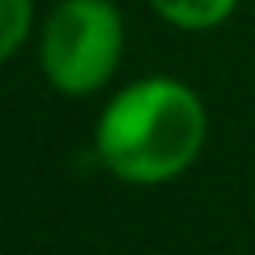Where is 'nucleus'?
<instances>
[{"label":"nucleus","mask_w":255,"mask_h":255,"mask_svg":"<svg viewBox=\"0 0 255 255\" xmlns=\"http://www.w3.org/2000/svg\"><path fill=\"white\" fill-rule=\"evenodd\" d=\"M32 32V0H0V64L20 52Z\"/></svg>","instance_id":"4"},{"label":"nucleus","mask_w":255,"mask_h":255,"mask_svg":"<svg viewBox=\"0 0 255 255\" xmlns=\"http://www.w3.org/2000/svg\"><path fill=\"white\" fill-rule=\"evenodd\" d=\"M124 56V16L112 0H60L40 36V64L56 92H100Z\"/></svg>","instance_id":"2"},{"label":"nucleus","mask_w":255,"mask_h":255,"mask_svg":"<svg viewBox=\"0 0 255 255\" xmlns=\"http://www.w3.org/2000/svg\"><path fill=\"white\" fill-rule=\"evenodd\" d=\"M207 139L203 100L171 80L147 76L108 100L96 124V155L124 183H167L183 175Z\"/></svg>","instance_id":"1"},{"label":"nucleus","mask_w":255,"mask_h":255,"mask_svg":"<svg viewBox=\"0 0 255 255\" xmlns=\"http://www.w3.org/2000/svg\"><path fill=\"white\" fill-rule=\"evenodd\" d=\"M147 4L183 32H207V28H219L239 0H147Z\"/></svg>","instance_id":"3"}]
</instances>
